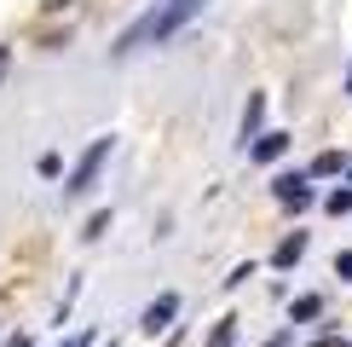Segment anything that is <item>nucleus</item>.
I'll return each mask as SVG.
<instances>
[{
  "label": "nucleus",
  "mask_w": 352,
  "mask_h": 347,
  "mask_svg": "<svg viewBox=\"0 0 352 347\" xmlns=\"http://www.w3.org/2000/svg\"><path fill=\"white\" fill-rule=\"evenodd\" d=\"M312 174H341V151H324V156L312 162Z\"/></svg>",
  "instance_id": "nucleus-11"
},
{
  "label": "nucleus",
  "mask_w": 352,
  "mask_h": 347,
  "mask_svg": "<svg viewBox=\"0 0 352 347\" xmlns=\"http://www.w3.org/2000/svg\"><path fill=\"white\" fill-rule=\"evenodd\" d=\"M173 313H179V295H156L151 307H144V318H139V330H144V336H162V330L173 324Z\"/></svg>",
  "instance_id": "nucleus-3"
},
{
  "label": "nucleus",
  "mask_w": 352,
  "mask_h": 347,
  "mask_svg": "<svg viewBox=\"0 0 352 347\" xmlns=\"http://www.w3.org/2000/svg\"><path fill=\"white\" fill-rule=\"evenodd\" d=\"M324 209H329V214H352V191H335V197L324 202Z\"/></svg>",
  "instance_id": "nucleus-13"
},
{
  "label": "nucleus",
  "mask_w": 352,
  "mask_h": 347,
  "mask_svg": "<svg viewBox=\"0 0 352 347\" xmlns=\"http://www.w3.org/2000/svg\"><path fill=\"white\" fill-rule=\"evenodd\" d=\"M0 58H6V47H0Z\"/></svg>",
  "instance_id": "nucleus-19"
},
{
  "label": "nucleus",
  "mask_w": 352,
  "mask_h": 347,
  "mask_svg": "<svg viewBox=\"0 0 352 347\" xmlns=\"http://www.w3.org/2000/svg\"><path fill=\"white\" fill-rule=\"evenodd\" d=\"M64 347H87V336H69V341H64Z\"/></svg>",
  "instance_id": "nucleus-16"
},
{
  "label": "nucleus",
  "mask_w": 352,
  "mask_h": 347,
  "mask_svg": "<svg viewBox=\"0 0 352 347\" xmlns=\"http://www.w3.org/2000/svg\"><path fill=\"white\" fill-rule=\"evenodd\" d=\"M272 197L283 202V209H306V202H312V191H306V174H283V180L272 185Z\"/></svg>",
  "instance_id": "nucleus-4"
},
{
  "label": "nucleus",
  "mask_w": 352,
  "mask_h": 347,
  "mask_svg": "<svg viewBox=\"0 0 352 347\" xmlns=\"http://www.w3.org/2000/svg\"><path fill=\"white\" fill-rule=\"evenodd\" d=\"M346 93H352V70H346Z\"/></svg>",
  "instance_id": "nucleus-18"
},
{
  "label": "nucleus",
  "mask_w": 352,
  "mask_h": 347,
  "mask_svg": "<svg viewBox=\"0 0 352 347\" xmlns=\"http://www.w3.org/2000/svg\"><path fill=\"white\" fill-rule=\"evenodd\" d=\"M104 162H110V134L87 145V156L76 162V174H69V185H64V191H69V197H87V191L98 185V168H104Z\"/></svg>",
  "instance_id": "nucleus-2"
},
{
  "label": "nucleus",
  "mask_w": 352,
  "mask_h": 347,
  "mask_svg": "<svg viewBox=\"0 0 352 347\" xmlns=\"http://www.w3.org/2000/svg\"><path fill=\"white\" fill-rule=\"evenodd\" d=\"M35 168H41V180H52V174H58V168H64V156H58V151H47V156H41V162H35Z\"/></svg>",
  "instance_id": "nucleus-12"
},
{
  "label": "nucleus",
  "mask_w": 352,
  "mask_h": 347,
  "mask_svg": "<svg viewBox=\"0 0 352 347\" xmlns=\"http://www.w3.org/2000/svg\"><path fill=\"white\" fill-rule=\"evenodd\" d=\"M58 6H69V0H47V12H58Z\"/></svg>",
  "instance_id": "nucleus-17"
},
{
  "label": "nucleus",
  "mask_w": 352,
  "mask_h": 347,
  "mask_svg": "<svg viewBox=\"0 0 352 347\" xmlns=\"http://www.w3.org/2000/svg\"><path fill=\"white\" fill-rule=\"evenodd\" d=\"M208 6V0H162V6H151L139 23H127L122 35H116V47H110V58H127V52H139V47H151V41H173L179 29L197 18V12Z\"/></svg>",
  "instance_id": "nucleus-1"
},
{
  "label": "nucleus",
  "mask_w": 352,
  "mask_h": 347,
  "mask_svg": "<svg viewBox=\"0 0 352 347\" xmlns=\"http://www.w3.org/2000/svg\"><path fill=\"white\" fill-rule=\"evenodd\" d=\"M300 255H306V231H295V238L277 243V249H272V266H295Z\"/></svg>",
  "instance_id": "nucleus-6"
},
{
  "label": "nucleus",
  "mask_w": 352,
  "mask_h": 347,
  "mask_svg": "<svg viewBox=\"0 0 352 347\" xmlns=\"http://www.w3.org/2000/svg\"><path fill=\"white\" fill-rule=\"evenodd\" d=\"M335 278H352V249H346V255H335Z\"/></svg>",
  "instance_id": "nucleus-14"
},
{
  "label": "nucleus",
  "mask_w": 352,
  "mask_h": 347,
  "mask_svg": "<svg viewBox=\"0 0 352 347\" xmlns=\"http://www.w3.org/2000/svg\"><path fill=\"white\" fill-rule=\"evenodd\" d=\"M104 231H110V209H98L93 220H87V231H81V238H104Z\"/></svg>",
  "instance_id": "nucleus-10"
},
{
  "label": "nucleus",
  "mask_w": 352,
  "mask_h": 347,
  "mask_svg": "<svg viewBox=\"0 0 352 347\" xmlns=\"http://www.w3.org/2000/svg\"><path fill=\"white\" fill-rule=\"evenodd\" d=\"M289 151V134H254V162H277Z\"/></svg>",
  "instance_id": "nucleus-5"
},
{
  "label": "nucleus",
  "mask_w": 352,
  "mask_h": 347,
  "mask_svg": "<svg viewBox=\"0 0 352 347\" xmlns=\"http://www.w3.org/2000/svg\"><path fill=\"white\" fill-rule=\"evenodd\" d=\"M318 313H324V295H300L295 301V324H312Z\"/></svg>",
  "instance_id": "nucleus-8"
},
{
  "label": "nucleus",
  "mask_w": 352,
  "mask_h": 347,
  "mask_svg": "<svg viewBox=\"0 0 352 347\" xmlns=\"http://www.w3.org/2000/svg\"><path fill=\"white\" fill-rule=\"evenodd\" d=\"M6 347H29V336H12V341H6Z\"/></svg>",
  "instance_id": "nucleus-15"
},
{
  "label": "nucleus",
  "mask_w": 352,
  "mask_h": 347,
  "mask_svg": "<svg viewBox=\"0 0 352 347\" xmlns=\"http://www.w3.org/2000/svg\"><path fill=\"white\" fill-rule=\"evenodd\" d=\"M260 122H266V98L254 93V98H248V110H243V127H237V134H243V145H248V139L260 134Z\"/></svg>",
  "instance_id": "nucleus-7"
},
{
  "label": "nucleus",
  "mask_w": 352,
  "mask_h": 347,
  "mask_svg": "<svg viewBox=\"0 0 352 347\" xmlns=\"http://www.w3.org/2000/svg\"><path fill=\"white\" fill-rule=\"evenodd\" d=\"M231 341H237V318H219L214 336H208V347H231Z\"/></svg>",
  "instance_id": "nucleus-9"
}]
</instances>
